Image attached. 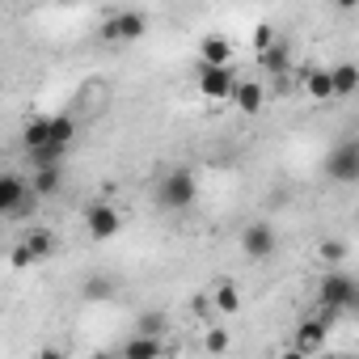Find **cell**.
Listing matches in <instances>:
<instances>
[{"instance_id": "obj_1", "label": "cell", "mask_w": 359, "mask_h": 359, "mask_svg": "<svg viewBox=\"0 0 359 359\" xmlns=\"http://www.w3.org/2000/svg\"><path fill=\"white\" fill-rule=\"evenodd\" d=\"M195 199H199V182H195L191 169H169L156 182V203L165 212H187Z\"/></svg>"}, {"instance_id": "obj_2", "label": "cell", "mask_w": 359, "mask_h": 359, "mask_svg": "<svg viewBox=\"0 0 359 359\" xmlns=\"http://www.w3.org/2000/svg\"><path fill=\"white\" fill-rule=\"evenodd\" d=\"M39 212V199L30 195V187L22 182L18 173H0V216L9 220H26Z\"/></svg>"}, {"instance_id": "obj_3", "label": "cell", "mask_w": 359, "mask_h": 359, "mask_svg": "<svg viewBox=\"0 0 359 359\" xmlns=\"http://www.w3.org/2000/svg\"><path fill=\"white\" fill-rule=\"evenodd\" d=\"M317 296H321V304H325L330 313H346V309H355L359 287H355V279H351L346 271H325V279H321Z\"/></svg>"}, {"instance_id": "obj_4", "label": "cell", "mask_w": 359, "mask_h": 359, "mask_svg": "<svg viewBox=\"0 0 359 359\" xmlns=\"http://www.w3.org/2000/svg\"><path fill=\"white\" fill-rule=\"evenodd\" d=\"M144 30H148V18H144L140 9H118V13L106 18L102 39H110V43H135Z\"/></svg>"}, {"instance_id": "obj_5", "label": "cell", "mask_w": 359, "mask_h": 359, "mask_svg": "<svg viewBox=\"0 0 359 359\" xmlns=\"http://www.w3.org/2000/svg\"><path fill=\"white\" fill-rule=\"evenodd\" d=\"M85 229H89V237H93V241H110V237L123 229V216H118L110 203H102V199H97V203H89V208H85Z\"/></svg>"}, {"instance_id": "obj_6", "label": "cell", "mask_w": 359, "mask_h": 359, "mask_svg": "<svg viewBox=\"0 0 359 359\" xmlns=\"http://www.w3.org/2000/svg\"><path fill=\"white\" fill-rule=\"evenodd\" d=\"M325 173L334 177V182H355V177H359V144H355V140H342V144L330 152Z\"/></svg>"}, {"instance_id": "obj_7", "label": "cell", "mask_w": 359, "mask_h": 359, "mask_svg": "<svg viewBox=\"0 0 359 359\" xmlns=\"http://www.w3.org/2000/svg\"><path fill=\"white\" fill-rule=\"evenodd\" d=\"M233 89H237V72H233V64H229V68H199V93H203V97H212V102H229Z\"/></svg>"}, {"instance_id": "obj_8", "label": "cell", "mask_w": 359, "mask_h": 359, "mask_svg": "<svg viewBox=\"0 0 359 359\" xmlns=\"http://www.w3.org/2000/svg\"><path fill=\"white\" fill-rule=\"evenodd\" d=\"M275 245H279V237H275V229H271L266 220H254V224H245V233H241V250H245L250 258L266 262V258L275 254Z\"/></svg>"}, {"instance_id": "obj_9", "label": "cell", "mask_w": 359, "mask_h": 359, "mask_svg": "<svg viewBox=\"0 0 359 359\" xmlns=\"http://www.w3.org/2000/svg\"><path fill=\"white\" fill-rule=\"evenodd\" d=\"M233 64V43L224 34H208L199 43V68H229Z\"/></svg>"}, {"instance_id": "obj_10", "label": "cell", "mask_w": 359, "mask_h": 359, "mask_svg": "<svg viewBox=\"0 0 359 359\" xmlns=\"http://www.w3.org/2000/svg\"><path fill=\"white\" fill-rule=\"evenodd\" d=\"M325 325H330V317H309V321H300V330H296V346L292 351H300V355H313V351H321L325 346Z\"/></svg>"}, {"instance_id": "obj_11", "label": "cell", "mask_w": 359, "mask_h": 359, "mask_svg": "<svg viewBox=\"0 0 359 359\" xmlns=\"http://www.w3.org/2000/svg\"><path fill=\"white\" fill-rule=\"evenodd\" d=\"M30 195L34 199H51V195H60V187H64V169L60 165H47V169H34V177H30Z\"/></svg>"}, {"instance_id": "obj_12", "label": "cell", "mask_w": 359, "mask_h": 359, "mask_svg": "<svg viewBox=\"0 0 359 359\" xmlns=\"http://www.w3.org/2000/svg\"><path fill=\"white\" fill-rule=\"evenodd\" d=\"M229 102H237V110H245V114H258L262 102H266V89L258 81H237V89H233Z\"/></svg>"}, {"instance_id": "obj_13", "label": "cell", "mask_w": 359, "mask_h": 359, "mask_svg": "<svg viewBox=\"0 0 359 359\" xmlns=\"http://www.w3.org/2000/svg\"><path fill=\"white\" fill-rule=\"evenodd\" d=\"M325 72H330L334 97H351V93L359 89V68H355V64H334V68H325Z\"/></svg>"}, {"instance_id": "obj_14", "label": "cell", "mask_w": 359, "mask_h": 359, "mask_svg": "<svg viewBox=\"0 0 359 359\" xmlns=\"http://www.w3.org/2000/svg\"><path fill=\"white\" fill-rule=\"evenodd\" d=\"M118 359H161V338H144V334H131L118 351Z\"/></svg>"}, {"instance_id": "obj_15", "label": "cell", "mask_w": 359, "mask_h": 359, "mask_svg": "<svg viewBox=\"0 0 359 359\" xmlns=\"http://www.w3.org/2000/svg\"><path fill=\"white\" fill-rule=\"evenodd\" d=\"M72 135H76V118H72V114H51V118H47V144L68 148Z\"/></svg>"}, {"instance_id": "obj_16", "label": "cell", "mask_w": 359, "mask_h": 359, "mask_svg": "<svg viewBox=\"0 0 359 359\" xmlns=\"http://www.w3.org/2000/svg\"><path fill=\"white\" fill-rule=\"evenodd\" d=\"M114 296H118V283H114L110 275L97 271V275L85 279V300H89V304H106V300H114Z\"/></svg>"}, {"instance_id": "obj_17", "label": "cell", "mask_w": 359, "mask_h": 359, "mask_svg": "<svg viewBox=\"0 0 359 359\" xmlns=\"http://www.w3.org/2000/svg\"><path fill=\"white\" fill-rule=\"evenodd\" d=\"M304 93H309L313 102H334L330 72H325V68H309V72H304Z\"/></svg>"}, {"instance_id": "obj_18", "label": "cell", "mask_w": 359, "mask_h": 359, "mask_svg": "<svg viewBox=\"0 0 359 359\" xmlns=\"http://www.w3.org/2000/svg\"><path fill=\"white\" fill-rule=\"evenodd\" d=\"M22 245L34 254V262H39V258H51V254H55V233H51V229H30V233L22 237Z\"/></svg>"}, {"instance_id": "obj_19", "label": "cell", "mask_w": 359, "mask_h": 359, "mask_svg": "<svg viewBox=\"0 0 359 359\" xmlns=\"http://www.w3.org/2000/svg\"><path fill=\"white\" fill-rule=\"evenodd\" d=\"M208 300H212V309H220V313H237V309H241V292H237L233 283H220Z\"/></svg>"}, {"instance_id": "obj_20", "label": "cell", "mask_w": 359, "mask_h": 359, "mask_svg": "<svg viewBox=\"0 0 359 359\" xmlns=\"http://www.w3.org/2000/svg\"><path fill=\"white\" fill-rule=\"evenodd\" d=\"M258 68H266V72H283V68H287V47L275 43L271 51H262V55H258Z\"/></svg>"}, {"instance_id": "obj_21", "label": "cell", "mask_w": 359, "mask_h": 359, "mask_svg": "<svg viewBox=\"0 0 359 359\" xmlns=\"http://www.w3.org/2000/svg\"><path fill=\"white\" fill-rule=\"evenodd\" d=\"M22 144H26V152H34V148H43V144H47V118H34V123L26 127V135H22Z\"/></svg>"}, {"instance_id": "obj_22", "label": "cell", "mask_w": 359, "mask_h": 359, "mask_svg": "<svg viewBox=\"0 0 359 359\" xmlns=\"http://www.w3.org/2000/svg\"><path fill=\"white\" fill-rule=\"evenodd\" d=\"M30 161H34V169L60 165V161H64V148H55V144H43V148H34V152H30Z\"/></svg>"}, {"instance_id": "obj_23", "label": "cell", "mask_w": 359, "mask_h": 359, "mask_svg": "<svg viewBox=\"0 0 359 359\" xmlns=\"http://www.w3.org/2000/svg\"><path fill=\"white\" fill-rule=\"evenodd\" d=\"M135 334H144V338H161V334H165V317L152 313V309L140 313V330H135Z\"/></svg>"}, {"instance_id": "obj_24", "label": "cell", "mask_w": 359, "mask_h": 359, "mask_svg": "<svg viewBox=\"0 0 359 359\" xmlns=\"http://www.w3.org/2000/svg\"><path fill=\"white\" fill-rule=\"evenodd\" d=\"M275 47V26H258L254 30V51L262 55V51H271Z\"/></svg>"}, {"instance_id": "obj_25", "label": "cell", "mask_w": 359, "mask_h": 359, "mask_svg": "<svg viewBox=\"0 0 359 359\" xmlns=\"http://www.w3.org/2000/svg\"><path fill=\"white\" fill-rule=\"evenodd\" d=\"M212 355H224L229 351V330H208V342H203Z\"/></svg>"}, {"instance_id": "obj_26", "label": "cell", "mask_w": 359, "mask_h": 359, "mask_svg": "<svg viewBox=\"0 0 359 359\" xmlns=\"http://www.w3.org/2000/svg\"><path fill=\"white\" fill-rule=\"evenodd\" d=\"M342 254H346L342 241H325V245H321V258H325V262H342Z\"/></svg>"}, {"instance_id": "obj_27", "label": "cell", "mask_w": 359, "mask_h": 359, "mask_svg": "<svg viewBox=\"0 0 359 359\" xmlns=\"http://www.w3.org/2000/svg\"><path fill=\"white\" fill-rule=\"evenodd\" d=\"M9 258H13V266H18V271H26V266H30V262H34V254H30V250H26V245H22V241H18V245H13V254H9Z\"/></svg>"}, {"instance_id": "obj_28", "label": "cell", "mask_w": 359, "mask_h": 359, "mask_svg": "<svg viewBox=\"0 0 359 359\" xmlns=\"http://www.w3.org/2000/svg\"><path fill=\"white\" fill-rule=\"evenodd\" d=\"M39 359H64V351H55V346H43V351H39Z\"/></svg>"}, {"instance_id": "obj_29", "label": "cell", "mask_w": 359, "mask_h": 359, "mask_svg": "<svg viewBox=\"0 0 359 359\" xmlns=\"http://www.w3.org/2000/svg\"><path fill=\"white\" fill-rule=\"evenodd\" d=\"M93 359H118V351H97Z\"/></svg>"}, {"instance_id": "obj_30", "label": "cell", "mask_w": 359, "mask_h": 359, "mask_svg": "<svg viewBox=\"0 0 359 359\" xmlns=\"http://www.w3.org/2000/svg\"><path fill=\"white\" fill-rule=\"evenodd\" d=\"M279 359H309V355H300V351H287V355H279Z\"/></svg>"}]
</instances>
